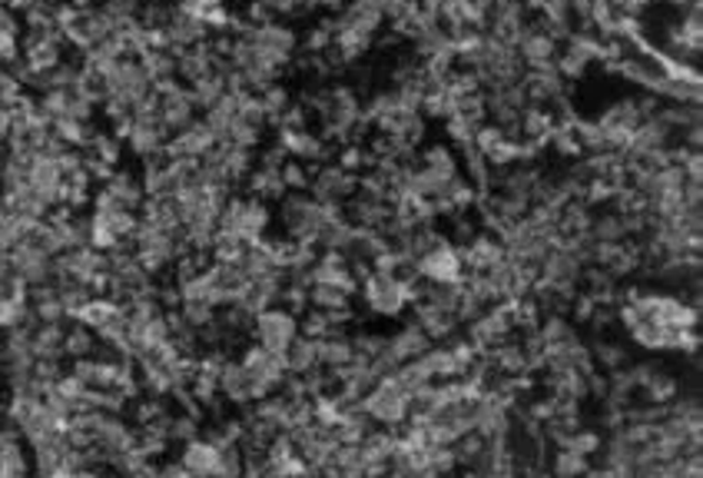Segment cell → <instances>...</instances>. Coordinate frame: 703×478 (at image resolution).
Instances as JSON below:
<instances>
[{
  "mask_svg": "<svg viewBox=\"0 0 703 478\" xmlns=\"http://www.w3.org/2000/svg\"><path fill=\"white\" fill-rule=\"evenodd\" d=\"M359 409L365 412V419H369L375 429L399 432V429L409 422V416H412V392H405L392 376H385L382 382H375V386L362 396Z\"/></svg>",
  "mask_w": 703,
  "mask_h": 478,
  "instance_id": "obj_3",
  "label": "cell"
},
{
  "mask_svg": "<svg viewBox=\"0 0 703 478\" xmlns=\"http://www.w3.org/2000/svg\"><path fill=\"white\" fill-rule=\"evenodd\" d=\"M0 342H3V339H0Z\"/></svg>",
  "mask_w": 703,
  "mask_h": 478,
  "instance_id": "obj_18",
  "label": "cell"
},
{
  "mask_svg": "<svg viewBox=\"0 0 703 478\" xmlns=\"http://www.w3.org/2000/svg\"><path fill=\"white\" fill-rule=\"evenodd\" d=\"M359 190V177L342 170L339 163L325 160L319 167H312V177H309V197L315 203H325V207H345Z\"/></svg>",
  "mask_w": 703,
  "mask_h": 478,
  "instance_id": "obj_7",
  "label": "cell"
},
{
  "mask_svg": "<svg viewBox=\"0 0 703 478\" xmlns=\"http://www.w3.org/2000/svg\"><path fill=\"white\" fill-rule=\"evenodd\" d=\"M7 256H10V266H13V272H17V279H20V286H23L27 292L53 282V256H47L40 246L20 242V246L10 249Z\"/></svg>",
  "mask_w": 703,
  "mask_h": 478,
  "instance_id": "obj_8",
  "label": "cell"
},
{
  "mask_svg": "<svg viewBox=\"0 0 703 478\" xmlns=\"http://www.w3.org/2000/svg\"><path fill=\"white\" fill-rule=\"evenodd\" d=\"M0 389H3V382H0Z\"/></svg>",
  "mask_w": 703,
  "mask_h": 478,
  "instance_id": "obj_16",
  "label": "cell"
},
{
  "mask_svg": "<svg viewBox=\"0 0 703 478\" xmlns=\"http://www.w3.org/2000/svg\"><path fill=\"white\" fill-rule=\"evenodd\" d=\"M127 478H133V476H127Z\"/></svg>",
  "mask_w": 703,
  "mask_h": 478,
  "instance_id": "obj_17",
  "label": "cell"
},
{
  "mask_svg": "<svg viewBox=\"0 0 703 478\" xmlns=\"http://www.w3.org/2000/svg\"><path fill=\"white\" fill-rule=\"evenodd\" d=\"M591 469V459L564 449V446H554V452H548V462H544V472L551 478H584Z\"/></svg>",
  "mask_w": 703,
  "mask_h": 478,
  "instance_id": "obj_15",
  "label": "cell"
},
{
  "mask_svg": "<svg viewBox=\"0 0 703 478\" xmlns=\"http://www.w3.org/2000/svg\"><path fill=\"white\" fill-rule=\"evenodd\" d=\"M415 276L422 282H439V286H462L465 282V262H462V252L459 246L449 237H442L432 249H425L419 259H415Z\"/></svg>",
  "mask_w": 703,
  "mask_h": 478,
  "instance_id": "obj_5",
  "label": "cell"
},
{
  "mask_svg": "<svg viewBox=\"0 0 703 478\" xmlns=\"http://www.w3.org/2000/svg\"><path fill=\"white\" fill-rule=\"evenodd\" d=\"M285 359V372L295 376V379H305L312 372H319V339H309V336H295V342L282 352Z\"/></svg>",
  "mask_w": 703,
  "mask_h": 478,
  "instance_id": "obj_12",
  "label": "cell"
},
{
  "mask_svg": "<svg viewBox=\"0 0 703 478\" xmlns=\"http://www.w3.org/2000/svg\"><path fill=\"white\" fill-rule=\"evenodd\" d=\"M269 227H272V210H269V203H262V200H255V197H249V193H233V197L223 203V210H220L217 233H227V237L252 246V242L269 237Z\"/></svg>",
  "mask_w": 703,
  "mask_h": 478,
  "instance_id": "obj_2",
  "label": "cell"
},
{
  "mask_svg": "<svg viewBox=\"0 0 703 478\" xmlns=\"http://www.w3.org/2000/svg\"><path fill=\"white\" fill-rule=\"evenodd\" d=\"M213 147H217V140H213L210 127H207L203 120H193L190 127H183L180 133L170 137L167 153L177 157V160H193V163H200Z\"/></svg>",
  "mask_w": 703,
  "mask_h": 478,
  "instance_id": "obj_10",
  "label": "cell"
},
{
  "mask_svg": "<svg viewBox=\"0 0 703 478\" xmlns=\"http://www.w3.org/2000/svg\"><path fill=\"white\" fill-rule=\"evenodd\" d=\"M299 336V316L285 306H269L262 312L252 316V326H249V342L269 349V352H285Z\"/></svg>",
  "mask_w": 703,
  "mask_h": 478,
  "instance_id": "obj_4",
  "label": "cell"
},
{
  "mask_svg": "<svg viewBox=\"0 0 703 478\" xmlns=\"http://www.w3.org/2000/svg\"><path fill=\"white\" fill-rule=\"evenodd\" d=\"M415 286L419 279H399V276H389V272H375L369 269L362 279H359V292L355 299L362 302V309L369 316H379V319H399L412 309L415 302Z\"/></svg>",
  "mask_w": 703,
  "mask_h": 478,
  "instance_id": "obj_1",
  "label": "cell"
},
{
  "mask_svg": "<svg viewBox=\"0 0 703 478\" xmlns=\"http://www.w3.org/2000/svg\"><path fill=\"white\" fill-rule=\"evenodd\" d=\"M100 352V339L77 319H70L63 326V359L67 362H77V359H90Z\"/></svg>",
  "mask_w": 703,
  "mask_h": 478,
  "instance_id": "obj_14",
  "label": "cell"
},
{
  "mask_svg": "<svg viewBox=\"0 0 703 478\" xmlns=\"http://www.w3.org/2000/svg\"><path fill=\"white\" fill-rule=\"evenodd\" d=\"M220 456H223V446L210 442L207 436H197V439H190V442L180 446L177 462H180V469L190 478H217V472H220Z\"/></svg>",
  "mask_w": 703,
  "mask_h": 478,
  "instance_id": "obj_9",
  "label": "cell"
},
{
  "mask_svg": "<svg viewBox=\"0 0 703 478\" xmlns=\"http://www.w3.org/2000/svg\"><path fill=\"white\" fill-rule=\"evenodd\" d=\"M432 346V339L409 319V322H402L392 336H389V356L402 366V362H412V359H419L425 349Z\"/></svg>",
  "mask_w": 703,
  "mask_h": 478,
  "instance_id": "obj_11",
  "label": "cell"
},
{
  "mask_svg": "<svg viewBox=\"0 0 703 478\" xmlns=\"http://www.w3.org/2000/svg\"><path fill=\"white\" fill-rule=\"evenodd\" d=\"M352 359H355V349H352V332H332V336L319 339V369H322V372L345 369Z\"/></svg>",
  "mask_w": 703,
  "mask_h": 478,
  "instance_id": "obj_13",
  "label": "cell"
},
{
  "mask_svg": "<svg viewBox=\"0 0 703 478\" xmlns=\"http://www.w3.org/2000/svg\"><path fill=\"white\" fill-rule=\"evenodd\" d=\"M235 359H239V366L245 369V376L252 379L259 399L272 396V392L285 382V376H289V372H285V359H282L279 352H269V349L255 346V342H245V346L235 352Z\"/></svg>",
  "mask_w": 703,
  "mask_h": 478,
  "instance_id": "obj_6",
  "label": "cell"
}]
</instances>
